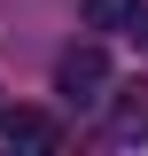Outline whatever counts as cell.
Here are the masks:
<instances>
[{
    "mask_svg": "<svg viewBox=\"0 0 148 156\" xmlns=\"http://www.w3.org/2000/svg\"><path fill=\"white\" fill-rule=\"evenodd\" d=\"M78 8H86L93 31H132V8H140V0H78Z\"/></svg>",
    "mask_w": 148,
    "mask_h": 156,
    "instance_id": "4",
    "label": "cell"
},
{
    "mask_svg": "<svg viewBox=\"0 0 148 156\" xmlns=\"http://www.w3.org/2000/svg\"><path fill=\"white\" fill-rule=\"evenodd\" d=\"M132 31H140V39H148V8H132Z\"/></svg>",
    "mask_w": 148,
    "mask_h": 156,
    "instance_id": "5",
    "label": "cell"
},
{
    "mask_svg": "<svg viewBox=\"0 0 148 156\" xmlns=\"http://www.w3.org/2000/svg\"><path fill=\"white\" fill-rule=\"evenodd\" d=\"M109 140H148V86H117L109 94Z\"/></svg>",
    "mask_w": 148,
    "mask_h": 156,
    "instance_id": "3",
    "label": "cell"
},
{
    "mask_svg": "<svg viewBox=\"0 0 148 156\" xmlns=\"http://www.w3.org/2000/svg\"><path fill=\"white\" fill-rule=\"evenodd\" d=\"M55 94L62 101H101L109 94V55H101V47H70V55L55 62Z\"/></svg>",
    "mask_w": 148,
    "mask_h": 156,
    "instance_id": "1",
    "label": "cell"
},
{
    "mask_svg": "<svg viewBox=\"0 0 148 156\" xmlns=\"http://www.w3.org/2000/svg\"><path fill=\"white\" fill-rule=\"evenodd\" d=\"M0 133H8V148H39V156L62 148V125L47 109H0Z\"/></svg>",
    "mask_w": 148,
    "mask_h": 156,
    "instance_id": "2",
    "label": "cell"
}]
</instances>
